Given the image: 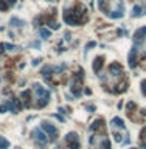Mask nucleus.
<instances>
[{
    "instance_id": "1",
    "label": "nucleus",
    "mask_w": 146,
    "mask_h": 149,
    "mask_svg": "<svg viewBox=\"0 0 146 149\" xmlns=\"http://www.w3.org/2000/svg\"><path fill=\"white\" fill-rule=\"evenodd\" d=\"M41 129L50 137V141H56L57 137H59V131H57V127H55V126H53L51 123H48V121H42Z\"/></svg>"
},
{
    "instance_id": "2",
    "label": "nucleus",
    "mask_w": 146,
    "mask_h": 149,
    "mask_svg": "<svg viewBox=\"0 0 146 149\" xmlns=\"http://www.w3.org/2000/svg\"><path fill=\"white\" fill-rule=\"evenodd\" d=\"M64 144L68 149H79V148H81V141H79L78 133H75V132L67 133V137L64 138Z\"/></svg>"
},
{
    "instance_id": "3",
    "label": "nucleus",
    "mask_w": 146,
    "mask_h": 149,
    "mask_svg": "<svg viewBox=\"0 0 146 149\" xmlns=\"http://www.w3.org/2000/svg\"><path fill=\"white\" fill-rule=\"evenodd\" d=\"M33 135H34V138H36V143H37V146H39V148H45L48 144L50 138L47 137V133L42 131V129H34Z\"/></svg>"
},
{
    "instance_id": "4",
    "label": "nucleus",
    "mask_w": 146,
    "mask_h": 149,
    "mask_svg": "<svg viewBox=\"0 0 146 149\" xmlns=\"http://www.w3.org/2000/svg\"><path fill=\"white\" fill-rule=\"evenodd\" d=\"M22 107H24V104H22V101H20V99H17V98H13L8 102V109L13 113H19L22 110Z\"/></svg>"
},
{
    "instance_id": "5",
    "label": "nucleus",
    "mask_w": 146,
    "mask_h": 149,
    "mask_svg": "<svg viewBox=\"0 0 146 149\" xmlns=\"http://www.w3.org/2000/svg\"><path fill=\"white\" fill-rule=\"evenodd\" d=\"M121 75H123V67L120 65V64H117V62L110 64V67H109V76H121Z\"/></svg>"
},
{
    "instance_id": "6",
    "label": "nucleus",
    "mask_w": 146,
    "mask_h": 149,
    "mask_svg": "<svg viewBox=\"0 0 146 149\" xmlns=\"http://www.w3.org/2000/svg\"><path fill=\"white\" fill-rule=\"evenodd\" d=\"M22 104H24V107L25 109H28V107H31V90H24L22 92Z\"/></svg>"
},
{
    "instance_id": "7",
    "label": "nucleus",
    "mask_w": 146,
    "mask_h": 149,
    "mask_svg": "<svg viewBox=\"0 0 146 149\" xmlns=\"http://www.w3.org/2000/svg\"><path fill=\"white\" fill-rule=\"evenodd\" d=\"M137 55H138V48L134 45V48L129 53V67L130 68H135V65H137Z\"/></svg>"
},
{
    "instance_id": "8",
    "label": "nucleus",
    "mask_w": 146,
    "mask_h": 149,
    "mask_svg": "<svg viewBox=\"0 0 146 149\" xmlns=\"http://www.w3.org/2000/svg\"><path fill=\"white\" fill-rule=\"evenodd\" d=\"M34 92H36V95L39 98H50V92L47 89H44L41 84H36V86H34Z\"/></svg>"
},
{
    "instance_id": "9",
    "label": "nucleus",
    "mask_w": 146,
    "mask_h": 149,
    "mask_svg": "<svg viewBox=\"0 0 146 149\" xmlns=\"http://www.w3.org/2000/svg\"><path fill=\"white\" fill-rule=\"evenodd\" d=\"M107 16H109L110 19H121L123 16H124V5L120 3V5H118V9L114 11V13H109Z\"/></svg>"
},
{
    "instance_id": "10",
    "label": "nucleus",
    "mask_w": 146,
    "mask_h": 149,
    "mask_svg": "<svg viewBox=\"0 0 146 149\" xmlns=\"http://www.w3.org/2000/svg\"><path fill=\"white\" fill-rule=\"evenodd\" d=\"M103 65H104V56H99V58H97L93 61V71L95 73H99Z\"/></svg>"
},
{
    "instance_id": "11",
    "label": "nucleus",
    "mask_w": 146,
    "mask_h": 149,
    "mask_svg": "<svg viewBox=\"0 0 146 149\" xmlns=\"http://www.w3.org/2000/svg\"><path fill=\"white\" fill-rule=\"evenodd\" d=\"M110 124L112 126H117V127H120V129H124V121L121 120V118H118V117H115L112 121H110Z\"/></svg>"
},
{
    "instance_id": "12",
    "label": "nucleus",
    "mask_w": 146,
    "mask_h": 149,
    "mask_svg": "<svg viewBox=\"0 0 146 149\" xmlns=\"http://www.w3.org/2000/svg\"><path fill=\"white\" fill-rule=\"evenodd\" d=\"M141 14H143V13H141V6L135 5V6L132 8V17H140Z\"/></svg>"
},
{
    "instance_id": "13",
    "label": "nucleus",
    "mask_w": 146,
    "mask_h": 149,
    "mask_svg": "<svg viewBox=\"0 0 146 149\" xmlns=\"http://www.w3.org/2000/svg\"><path fill=\"white\" fill-rule=\"evenodd\" d=\"M41 36L44 37V39H48V37H51V31H50L48 28H41Z\"/></svg>"
},
{
    "instance_id": "14",
    "label": "nucleus",
    "mask_w": 146,
    "mask_h": 149,
    "mask_svg": "<svg viewBox=\"0 0 146 149\" xmlns=\"http://www.w3.org/2000/svg\"><path fill=\"white\" fill-rule=\"evenodd\" d=\"M9 148V141L3 137H0V149H8Z\"/></svg>"
},
{
    "instance_id": "15",
    "label": "nucleus",
    "mask_w": 146,
    "mask_h": 149,
    "mask_svg": "<svg viewBox=\"0 0 146 149\" xmlns=\"http://www.w3.org/2000/svg\"><path fill=\"white\" fill-rule=\"evenodd\" d=\"M98 8L101 9L103 13L109 14V11H107V8H106V2H104V0H98Z\"/></svg>"
},
{
    "instance_id": "16",
    "label": "nucleus",
    "mask_w": 146,
    "mask_h": 149,
    "mask_svg": "<svg viewBox=\"0 0 146 149\" xmlns=\"http://www.w3.org/2000/svg\"><path fill=\"white\" fill-rule=\"evenodd\" d=\"M5 48L8 50V51H19L20 47H17V45H11V44H5Z\"/></svg>"
},
{
    "instance_id": "17",
    "label": "nucleus",
    "mask_w": 146,
    "mask_h": 149,
    "mask_svg": "<svg viewBox=\"0 0 146 149\" xmlns=\"http://www.w3.org/2000/svg\"><path fill=\"white\" fill-rule=\"evenodd\" d=\"M9 24H13L14 26H22V25H25V22L19 20V19H16V17H13V19H11V22H9Z\"/></svg>"
},
{
    "instance_id": "18",
    "label": "nucleus",
    "mask_w": 146,
    "mask_h": 149,
    "mask_svg": "<svg viewBox=\"0 0 146 149\" xmlns=\"http://www.w3.org/2000/svg\"><path fill=\"white\" fill-rule=\"evenodd\" d=\"M8 8H9L8 3L3 2V0H0V11H3V13H5V11H8Z\"/></svg>"
},
{
    "instance_id": "19",
    "label": "nucleus",
    "mask_w": 146,
    "mask_h": 149,
    "mask_svg": "<svg viewBox=\"0 0 146 149\" xmlns=\"http://www.w3.org/2000/svg\"><path fill=\"white\" fill-rule=\"evenodd\" d=\"M42 20H44V16H39L37 19H34V26H41L42 25Z\"/></svg>"
},
{
    "instance_id": "20",
    "label": "nucleus",
    "mask_w": 146,
    "mask_h": 149,
    "mask_svg": "<svg viewBox=\"0 0 146 149\" xmlns=\"http://www.w3.org/2000/svg\"><path fill=\"white\" fill-rule=\"evenodd\" d=\"M134 107H137V106H135V102H134V101H130L129 104L126 106V109H128V112H129V113H130V110H132Z\"/></svg>"
},
{
    "instance_id": "21",
    "label": "nucleus",
    "mask_w": 146,
    "mask_h": 149,
    "mask_svg": "<svg viewBox=\"0 0 146 149\" xmlns=\"http://www.w3.org/2000/svg\"><path fill=\"white\" fill-rule=\"evenodd\" d=\"M8 110V104H2L0 106V113H5Z\"/></svg>"
},
{
    "instance_id": "22",
    "label": "nucleus",
    "mask_w": 146,
    "mask_h": 149,
    "mask_svg": "<svg viewBox=\"0 0 146 149\" xmlns=\"http://www.w3.org/2000/svg\"><path fill=\"white\" fill-rule=\"evenodd\" d=\"M114 137H115V140L118 141V143H121V135L120 133H117V132H114Z\"/></svg>"
},
{
    "instance_id": "23",
    "label": "nucleus",
    "mask_w": 146,
    "mask_h": 149,
    "mask_svg": "<svg viewBox=\"0 0 146 149\" xmlns=\"http://www.w3.org/2000/svg\"><path fill=\"white\" fill-rule=\"evenodd\" d=\"M141 92H143V95H146V79L141 82Z\"/></svg>"
},
{
    "instance_id": "24",
    "label": "nucleus",
    "mask_w": 146,
    "mask_h": 149,
    "mask_svg": "<svg viewBox=\"0 0 146 149\" xmlns=\"http://www.w3.org/2000/svg\"><path fill=\"white\" fill-rule=\"evenodd\" d=\"M86 109L89 110V112H95V106H92V104H89V106H86Z\"/></svg>"
},
{
    "instance_id": "25",
    "label": "nucleus",
    "mask_w": 146,
    "mask_h": 149,
    "mask_svg": "<svg viewBox=\"0 0 146 149\" xmlns=\"http://www.w3.org/2000/svg\"><path fill=\"white\" fill-rule=\"evenodd\" d=\"M95 45H97V44H95V42H89V44H87V47H86V50H87V48H92V47H95Z\"/></svg>"
},
{
    "instance_id": "26",
    "label": "nucleus",
    "mask_w": 146,
    "mask_h": 149,
    "mask_svg": "<svg viewBox=\"0 0 146 149\" xmlns=\"http://www.w3.org/2000/svg\"><path fill=\"white\" fill-rule=\"evenodd\" d=\"M6 3H8V5H11V6H13L14 3H16V0H6Z\"/></svg>"
},
{
    "instance_id": "27",
    "label": "nucleus",
    "mask_w": 146,
    "mask_h": 149,
    "mask_svg": "<svg viewBox=\"0 0 146 149\" xmlns=\"http://www.w3.org/2000/svg\"><path fill=\"white\" fill-rule=\"evenodd\" d=\"M39 62H41V59H34V61H33V64H34V65H37Z\"/></svg>"
},
{
    "instance_id": "28",
    "label": "nucleus",
    "mask_w": 146,
    "mask_h": 149,
    "mask_svg": "<svg viewBox=\"0 0 146 149\" xmlns=\"http://www.w3.org/2000/svg\"><path fill=\"white\" fill-rule=\"evenodd\" d=\"M55 149H62V148H61V146H57V148H55Z\"/></svg>"
},
{
    "instance_id": "29",
    "label": "nucleus",
    "mask_w": 146,
    "mask_h": 149,
    "mask_svg": "<svg viewBox=\"0 0 146 149\" xmlns=\"http://www.w3.org/2000/svg\"><path fill=\"white\" fill-rule=\"evenodd\" d=\"M130 149H135V148H130Z\"/></svg>"
},
{
    "instance_id": "30",
    "label": "nucleus",
    "mask_w": 146,
    "mask_h": 149,
    "mask_svg": "<svg viewBox=\"0 0 146 149\" xmlns=\"http://www.w3.org/2000/svg\"><path fill=\"white\" fill-rule=\"evenodd\" d=\"M90 149H95V148H90Z\"/></svg>"
}]
</instances>
